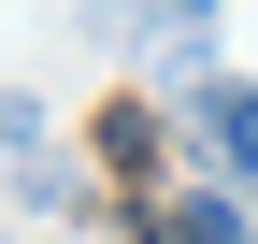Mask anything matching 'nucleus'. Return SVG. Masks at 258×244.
Masks as SVG:
<instances>
[{
	"label": "nucleus",
	"mask_w": 258,
	"mask_h": 244,
	"mask_svg": "<svg viewBox=\"0 0 258 244\" xmlns=\"http://www.w3.org/2000/svg\"><path fill=\"white\" fill-rule=\"evenodd\" d=\"M144 244H258V230H244L230 187H186V201H158V216H144Z\"/></svg>",
	"instance_id": "obj_2"
},
{
	"label": "nucleus",
	"mask_w": 258,
	"mask_h": 244,
	"mask_svg": "<svg viewBox=\"0 0 258 244\" xmlns=\"http://www.w3.org/2000/svg\"><path fill=\"white\" fill-rule=\"evenodd\" d=\"M158 15H215V0H158Z\"/></svg>",
	"instance_id": "obj_3"
},
{
	"label": "nucleus",
	"mask_w": 258,
	"mask_h": 244,
	"mask_svg": "<svg viewBox=\"0 0 258 244\" xmlns=\"http://www.w3.org/2000/svg\"><path fill=\"white\" fill-rule=\"evenodd\" d=\"M201 144L258 187V86H244V72H215V86H201Z\"/></svg>",
	"instance_id": "obj_1"
}]
</instances>
